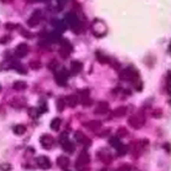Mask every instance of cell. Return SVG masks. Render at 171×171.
<instances>
[{
	"mask_svg": "<svg viewBox=\"0 0 171 171\" xmlns=\"http://www.w3.org/2000/svg\"><path fill=\"white\" fill-rule=\"evenodd\" d=\"M55 26H56V29H57V32H63L66 29H67V26H66V24L63 22V21H56L55 22Z\"/></svg>",
	"mask_w": 171,
	"mask_h": 171,
	"instance_id": "cell-27",
	"label": "cell"
},
{
	"mask_svg": "<svg viewBox=\"0 0 171 171\" xmlns=\"http://www.w3.org/2000/svg\"><path fill=\"white\" fill-rule=\"evenodd\" d=\"M10 40H11L10 36H3L1 39H0V43H3V45H4V43H9Z\"/></svg>",
	"mask_w": 171,
	"mask_h": 171,
	"instance_id": "cell-37",
	"label": "cell"
},
{
	"mask_svg": "<svg viewBox=\"0 0 171 171\" xmlns=\"http://www.w3.org/2000/svg\"><path fill=\"white\" fill-rule=\"evenodd\" d=\"M78 171H88V169L87 167H81V169H78Z\"/></svg>",
	"mask_w": 171,
	"mask_h": 171,
	"instance_id": "cell-44",
	"label": "cell"
},
{
	"mask_svg": "<svg viewBox=\"0 0 171 171\" xmlns=\"http://www.w3.org/2000/svg\"><path fill=\"white\" fill-rule=\"evenodd\" d=\"M71 52H72V45L67 40H65L62 43L61 48H60V55L63 57V58H67V57L71 55Z\"/></svg>",
	"mask_w": 171,
	"mask_h": 171,
	"instance_id": "cell-9",
	"label": "cell"
},
{
	"mask_svg": "<svg viewBox=\"0 0 171 171\" xmlns=\"http://www.w3.org/2000/svg\"><path fill=\"white\" fill-rule=\"evenodd\" d=\"M65 102H66V104L68 107L74 108V107L77 105V103H78V98H77V96H73V94H71V96H67L65 98Z\"/></svg>",
	"mask_w": 171,
	"mask_h": 171,
	"instance_id": "cell-17",
	"label": "cell"
},
{
	"mask_svg": "<svg viewBox=\"0 0 171 171\" xmlns=\"http://www.w3.org/2000/svg\"><path fill=\"white\" fill-rule=\"evenodd\" d=\"M84 126H86V128H88L89 130L96 131V130H98L100 128V126H102V123H100L99 120H91V122H87L84 124Z\"/></svg>",
	"mask_w": 171,
	"mask_h": 171,
	"instance_id": "cell-15",
	"label": "cell"
},
{
	"mask_svg": "<svg viewBox=\"0 0 171 171\" xmlns=\"http://www.w3.org/2000/svg\"><path fill=\"white\" fill-rule=\"evenodd\" d=\"M5 26H6V29H15L16 27L15 25H12V24H6Z\"/></svg>",
	"mask_w": 171,
	"mask_h": 171,
	"instance_id": "cell-42",
	"label": "cell"
},
{
	"mask_svg": "<svg viewBox=\"0 0 171 171\" xmlns=\"http://www.w3.org/2000/svg\"><path fill=\"white\" fill-rule=\"evenodd\" d=\"M131 170V166H129V165H124V166H120L119 169H118V171H130Z\"/></svg>",
	"mask_w": 171,
	"mask_h": 171,
	"instance_id": "cell-39",
	"label": "cell"
},
{
	"mask_svg": "<svg viewBox=\"0 0 171 171\" xmlns=\"http://www.w3.org/2000/svg\"><path fill=\"white\" fill-rule=\"evenodd\" d=\"M109 144L112 145L113 148H115L117 150H118V149H119V148L123 145L122 143L119 141V138H110V139H109Z\"/></svg>",
	"mask_w": 171,
	"mask_h": 171,
	"instance_id": "cell-25",
	"label": "cell"
},
{
	"mask_svg": "<svg viewBox=\"0 0 171 171\" xmlns=\"http://www.w3.org/2000/svg\"><path fill=\"white\" fill-rule=\"evenodd\" d=\"M26 82H24V81H16L14 82V84H12V88H14L15 91H24V89H26Z\"/></svg>",
	"mask_w": 171,
	"mask_h": 171,
	"instance_id": "cell-21",
	"label": "cell"
},
{
	"mask_svg": "<svg viewBox=\"0 0 171 171\" xmlns=\"http://www.w3.org/2000/svg\"><path fill=\"white\" fill-rule=\"evenodd\" d=\"M21 35L25 36V37H27V39H30V37H31V34H29V31H26V30H22L21 31Z\"/></svg>",
	"mask_w": 171,
	"mask_h": 171,
	"instance_id": "cell-41",
	"label": "cell"
},
{
	"mask_svg": "<svg viewBox=\"0 0 171 171\" xmlns=\"http://www.w3.org/2000/svg\"><path fill=\"white\" fill-rule=\"evenodd\" d=\"M125 154H126V148L122 145V146L118 149V155H119V156H123V155H125Z\"/></svg>",
	"mask_w": 171,
	"mask_h": 171,
	"instance_id": "cell-36",
	"label": "cell"
},
{
	"mask_svg": "<svg viewBox=\"0 0 171 171\" xmlns=\"http://www.w3.org/2000/svg\"><path fill=\"white\" fill-rule=\"evenodd\" d=\"M107 30H108V27H107V25L104 24V21L98 20V19H97V20H94V22L92 25V31H93L94 36L103 37L107 34Z\"/></svg>",
	"mask_w": 171,
	"mask_h": 171,
	"instance_id": "cell-1",
	"label": "cell"
},
{
	"mask_svg": "<svg viewBox=\"0 0 171 171\" xmlns=\"http://www.w3.org/2000/svg\"><path fill=\"white\" fill-rule=\"evenodd\" d=\"M40 141H41V145H42V148L43 149H51L53 146V144H55V140H53V138L50 135V134H43L41 138H40Z\"/></svg>",
	"mask_w": 171,
	"mask_h": 171,
	"instance_id": "cell-7",
	"label": "cell"
},
{
	"mask_svg": "<svg viewBox=\"0 0 171 171\" xmlns=\"http://www.w3.org/2000/svg\"><path fill=\"white\" fill-rule=\"evenodd\" d=\"M120 78L125 79V81H134V79L138 78V72L133 67H128V68H125L122 71V73H120Z\"/></svg>",
	"mask_w": 171,
	"mask_h": 171,
	"instance_id": "cell-4",
	"label": "cell"
},
{
	"mask_svg": "<svg viewBox=\"0 0 171 171\" xmlns=\"http://www.w3.org/2000/svg\"><path fill=\"white\" fill-rule=\"evenodd\" d=\"M56 67H57V62L56 61H51V63L48 65V68L50 69H55Z\"/></svg>",
	"mask_w": 171,
	"mask_h": 171,
	"instance_id": "cell-40",
	"label": "cell"
},
{
	"mask_svg": "<svg viewBox=\"0 0 171 171\" xmlns=\"http://www.w3.org/2000/svg\"><path fill=\"white\" fill-rule=\"evenodd\" d=\"M128 123L131 128L134 129H140L141 126L144 125L145 123V118H144V114L143 113H136L134 115H131L129 119H128Z\"/></svg>",
	"mask_w": 171,
	"mask_h": 171,
	"instance_id": "cell-2",
	"label": "cell"
},
{
	"mask_svg": "<svg viewBox=\"0 0 171 171\" xmlns=\"http://www.w3.org/2000/svg\"><path fill=\"white\" fill-rule=\"evenodd\" d=\"M74 139H76V141H78L81 144H84V145H91V140H89V138H87L83 133L82 131H76L74 133Z\"/></svg>",
	"mask_w": 171,
	"mask_h": 171,
	"instance_id": "cell-12",
	"label": "cell"
},
{
	"mask_svg": "<svg viewBox=\"0 0 171 171\" xmlns=\"http://www.w3.org/2000/svg\"><path fill=\"white\" fill-rule=\"evenodd\" d=\"M63 171H69V170H67V169H65V170H63Z\"/></svg>",
	"mask_w": 171,
	"mask_h": 171,
	"instance_id": "cell-46",
	"label": "cell"
},
{
	"mask_svg": "<svg viewBox=\"0 0 171 171\" xmlns=\"http://www.w3.org/2000/svg\"><path fill=\"white\" fill-rule=\"evenodd\" d=\"M48 37H50V39H51V41L56 42V41H58V40H60V34H58V32L50 34V35H48Z\"/></svg>",
	"mask_w": 171,
	"mask_h": 171,
	"instance_id": "cell-34",
	"label": "cell"
},
{
	"mask_svg": "<svg viewBox=\"0 0 171 171\" xmlns=\"http://www.w3.org/2000/svg\"><path fill=\"white\" fill-rule=\"evenodd\" d=\"M151 115H153L154 118H160V117H162V112H161V109H155L153 113H151Z\"/></svg>",
	"mask_w": 171,
	"mask_h": 171,
	"instance_id": "cell-35",
	"label": "cell"
},
{
	"mask_svg": "<svg viewBox=\"0 0 171 171\" xmlns=\"http://www.w3.org/2000/svg\"><path fill=\"white\" fill-rule=\"evenodd\" d=\"M108 110H109L108 102H99L96 107V109H94V112H96L97 114H105Z\"/></svg>",
	"mask_w": 171,
	"mask_h": 171,
	"instance_id": "cell-13",
	"label": "cell"
},
{
	"mask_svg": "<svg viewBox=\"0 0 171 171\" xmlns=\"http://www.w3.org/2000/svg\"><path fill=\"white\" fill-rule=\"evenodd\" d=\"M57 165L61 169H67L69 165V159L67 156H58L57 157Z\"/></svg>",
	"mask_w": 171,
	"mask_h": 171,
	"instance_id": "cell-18",
	"label": "cell"
},
{
	"mask_svg": "<svg viewBox=\"0 0 171 171\" xmlns=\"http://www.w3.org/2000/svg\"><path fill=\"white\" fill-rule=\"evenodd\" d=\"M126 135H128V130H126L125 128H122V126H120V128L118 129V136L122 138V136H126Z\"/></svg>",
	"mask_w": 171,
	"mask_h": 171,
	"instance_id": "cell-33",
	"label": "cell"
},
{
	"mask_svg": "<svg viewBox=\"0 0 171 171\" xmlns=\"http://www.w3.org/2000/svg\"><path fill=\"white\" fill-rule=\"evenodd\" d=\"M125 113H126V107H119V108H117L113 112V115L120 118V117L125 115Z\"/></svg>",
	"mask_w": 171,
	"mask_h": 171,
	"instance_id": "cell-23",
	"label": "cell"
},
{
	"mask_svg": "<svg viewBox=\"0 0 171 171\" xmlns=\"http://www.w3.org/2000/svg\"><path fill=\"white\" fill-rule=\"evenodd\" d=\"M66 21L68 22V25L71 26L74 31L76 34H79L81 32V22H79V19L78 16L74 14V12H68L66 15Z\"/></svg>",
	"mask_w": 171,
	"mask_h": 171,
	"instance_id": "cell-3",
	"label": "cell"
},
{
	"mask_svg": "<svg viewBox=\"0 0 171 171\" xmlns=\"http://www.w3.org/2000/svg\"><path fill=\"white\" fill-rule=\"evenodd\" d=\"M36 162H37V166H39L40 169H43V170H47V169H50L51 167V161H50V159L47 156H39L37 157V160H36Z\"/></svg>",
	"mask_w": 171,
	"mask_h": 171,
	"instance_id": "cell-10",
	"label": "cell"
},
{
	"mask_svg": "<svg viewBox=\"0 0 171 171\" xmlns=\"http://www.w3.org/2000/svg\"><path fill=\"white\" fill-rule=\"evenodd\" d=\"M27 52H29V46L24 42L19 43V45L16 46V48H15V55L17 57H25L27 55Z\"/></svg>",
	"mask_w": 171,
	"mask_h": 171,
	"instance_id": "cell-11",
	"label": "cell"
},
{
	"mask_svg": "<svg viewBox=\"0 0 171 171\" xmlns=\"http://www.w3.org/2000/svg\"><path fill=\"white\" fill-rule=\"evenodd\" d=\"M0 92H1V84H0Z\"/></svg>",
	"mask_w": 171,
	"mask_h": 171,
	"instance_id": "cell-45",
	"label": "cell"
},
{
	"mask_svg": "<svg viewBox=\"0 0 171 171\" xmlns=\"http://www.w3.org/2000/svg\"><path fill=\"white\" fill-rule=\"evenodd\" d=\"M98 156H99V159H100V160H103L105 164H109V162H110V160H112V156H110V154L108 153V150H105V149H103V150H99Z\"/></svg>",
	"mask_w": 171,
	"mask_h": 171,
	"instance_id": "cell-16",
	"label": "cell"
},
{
	"mask_svg": "<svg viewBox=\"0 0 171 171\" xmlns=\"http://www.w3.org/2000/svg\"><path fill=\"white\" fill-rule=\"evenodd\" d=\"M0 171H11V165L9 162L0 164Z\"/></svg>",
	"mask_w": 171,
	"mask_h": 171,
	"instance_id": "cell-31",
	"label": "cell"
},
{
	"mask_svg": "<svg viewBox=\"0 0 171 171\" xmlns=\"http://www.w3.org/2000/svg\"><path fill=\"white\" fill-rule=\"evenodd\" d=\"M56 105H57V110L58 112H63L66 107V102H65V98H58L56 102Z\"/></svg>",
	"mask_w": 171,
	"mask_h": 171,
	"instance_id": "cell-26",
	"label": "cell"
},
{
	"mask_svg": "<svg viewBox=\"0 0 171 171\" xmlns=\"http://www.w3.org/2000/svg\"><path fill=\"white\" fill-rule=\"evenodd\" d=\"M55 78H56V82H57V84L63 87V86H66L67 84V79H68V73L65 68L61 69V71L58 72H56L55 74Z\"/></svg>",
	"mask_w": 171,
	"mask_h": 171,
	"instance_id": "cell-6",
	"label": "cell"
},
{
	"mask_svg": "<svg viewBox=\"0 0 171 171\" xmlns=\"http://www.w3.org/2000/svg\"><path fill=\"white\" fill-rule=\"evenodd\" d=\"M164 148L166 149V151H167V153L170 151V148H169V144H167V143H166V144H164Z\"/></svg>",
	"mask_w": 171,
	"mask_h": 171,
	"instance_id": "cell-43",
	"label": "cell"
},
{
	"mask_svg": "<svg viewBox=\"0 0 171 171\" xmlns=\"http://www.w3.org/2000/svg\"><path fill=\"white\" fill-rule=\"evenodd\" d=\"M14 133L16 135H24L25 133H26V126L22 124H17L14 126Z\"/></svg>",
	"mask_w": 171,
	"mask_h": 171,
	"instance_id": "cell-22",
	"label": "cell"
},
{
	"mask_svg": "<svg viewBox=\"0 0 171 171\" xmlns=\"http://www.w3.org/2000/svg\"><path fill=\"white\" fill-rule=\"evenodd\" d=\"M81 103L83 104V105H86V107H88V105H91V104H92V100H91L89 96H82Z\"/></svg>",
	"mask_w": 171,
	"mask_h": 171,
	"instance_id": "cell-30",
	"label": "cell"
},
{
	"mask_svg": "<svg viewBox=\"0 0 171 171\" xmlns=\"http://www.w3.org/2000/svg\"><path fill=\"white\" fill-rule=\"evenodd\" d=\"M14 108H22L25 105V99L21 98V97H15L11 99V103H10Z\"/></svg>",
	"mask_w": 171,
	"mask_h": 171,
	"instance_id": "cell-19",
	"label": "cell"
},
{
	"mask_svg": "<svg viewBox=\"0 0 171 171\" xmlns=\"http://www.w3.org/2000/svg\"><path fill=\"white\" fill-rule=\"evenodd\" d=\"M89 161H91V157H89V155H88V153H87V151H82V153L79 154V156L77 157L76 166H77L78 169L86 167L88 164H89Z\"/></svg>",
	"mask_w": 171,
	"mask_h": 171,
	"instance_id": "cell-5",
	"label": "cell"
},
{
	"mask_svg": "<svg viewBox=\"0 0 171 171\" xmlns=\"http://www.w3.org/2000/svg\"><path fill=\"white\" fill-rule=\"evenodd\" d=\"M30 67L32 69H39L41 67V62L40 61H31L30 62Z\"/></svg>",
	"mask_w": 171,
	"mask_h": 171,
	"instance_id": "cell-32",
	"label": "cell"
},
{
	"mask_svg": "<svg viewBox=\"0 0 171 171\" xmlns=\"http://www.w3.org/2000/svg\"><path fill=\"white\" fill-rule=\"evenodd\" d=\"M96 55H97V57H98V60L100 61V63H108V62H109V58H108V57L104 56V55H102L99 51H97Z\"/></svg>",
	"mask_w": 171,
	"mask_h": 171,
	"instance_id": "cell-28",
	"label": "cell"
},
{
	"mask_svg": "<svg viewBox=\"0 0 171 171\" xmlns=\"http://www.w3.org/2000/svg\"><path fill=\"white\" fill-rule=\"evenodd\" d=\"M41 17H42L41 10H36V11L34 12V15L27 20V25H29L30 27L37 26V25H39V22H40V20H41Z\"/></svg>",
	"mask_w": 171,
	"mask_h": 171,
	"instance_id": "cell-8",
	"label": "cell"
},
{
	"mask_svg": "<svg viewBox=\"0 0 171 171\" xmlns=\"http://www.w3.org/2000/svg\"><path fill=\"white\" fill-rule=\"evenodd\" d=\"M82 68H83V65H82L79 61H73V62L71 63V72H72L73 74L79 73V72L82 71Z\"/></svg>",
	"mask_w": 171,
	"mask_h": 171,
	"instance_id": "cell-20",
	"label": "cell"
},
{
	"mask_svg": "<svg viewBox=\"0 0 171 171\" xmlns=\"http://www.w3.org/2000/svg\"><path fill=\"white\" fill-rule=\"evenodd\" d=\"M56 3V5H57V10H62L63 9V6H65V1H55Z\"/></svg>",
	"mask_w": 171,
	"mask_h": 171,
	"instance_id": "cell-38",
	"label": "cell"
},
{
	"mask_svg": "<svg viewBox=\"0 0 171 171\" xmlns=\"http://www.w3.org/2000/svg\"><path fill=\"white\" fill-rule=\"evenodd\" d=\"M61 119L60 118H55L52 119V122H51V129L55 130V131H58L60 130V126H61Z\"/></svg>",
	"mask_w": 171,
	"mask_h": 171,
	"instance_id": "cell-24",
	"label": "cell"
},
{
	"mask_svg": "<svg viewBox=\"0 0 171 171\" xmlns=\"http://www.w3.org/2000/svg\"><path fill=\"white\" fill-rule=\"evenodd\" d=\"M14 68L16 69L19 73H21V74L26 73V69H25V67H24L22 65H20V63H14Z\"/></svg>",
	"mask_w": 171,
	"mask_h": 171,
	"instance_id": "cell-29",
	"label": "cell"
},
{
	"mask_svg": "<svg viewBox=\"0 0 171 171\" xmlns=\"http://www.w3.org/2000/svg\"><path fill=\"white\" fill-rule=\"evenodd\" d=\"M61 144H62V148H63V150H65L66 153L72 154L73 151H74V145H73L72 141H69V140H67V139H65V140L61 141Z\"/></svg>",
	"mask_w": 171,
	"mask_h": 171,
	"instance_id": "cell-14",
	"label": "cell"
}]
</instances>
